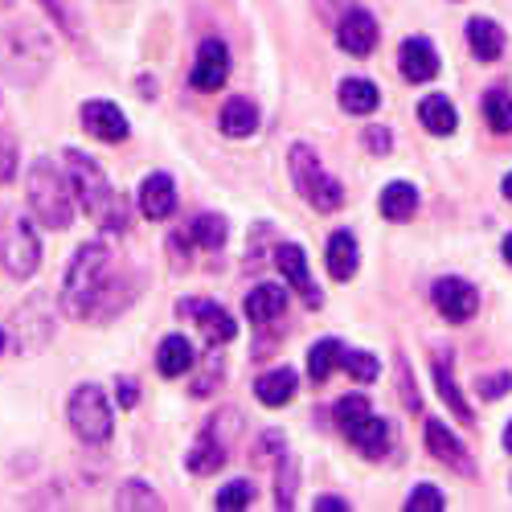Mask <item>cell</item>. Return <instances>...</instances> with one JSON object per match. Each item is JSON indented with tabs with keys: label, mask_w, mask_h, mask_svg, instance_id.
Here are the masks:
<instances>
[{
	"label": "cell",
	"mask_w": 512,
	"mask_h": 512,
	"mask_svg": "<svg viewBox=\"0 0 512 512\" xmlns=\"http://www.w3.org/2000/svg\"><path fill=\"white\" fill-rule=\"evenodd\" d=\"M426 447H431V455H435L439 463H447L451 472H459V476H476V459H472V451L459 443L455 431H447V422H439V418L426 422Z\"/></svg>",
	"instance_id": "obj_11"
},
{
	"label": "cell",
	"mask_w": 512,
	"mask_h": 512,
	"mask_svg": "<svg viewBox=\"0 0 512 512\" xmlns=\"http://www.w3.org/2000/svg\"><path fill=\"white\" fill-rule=\"evenodd\" d=\"M66 418L74 426V435L87 443V447H103L115 431V414H111V402L99 386H78L70 394V406H66Z\"/></svg>",
	"instance_id": "obj_7"
},
{
	"label": "cell",
	"mask_w": 512,
	"mask_h": 512,
	"mask_svg": "<svg viewBox=\"0 0 512 512\" xmlns=\"http://www.w3.org/2000/svg\"><path fill=\"white\" fill-rule=\"evenodd\" d=\"M316 508H328V512H349V500H340V496H316Z\"/></svg>",
	"instance_id": "obj_46"
},
{
	"label": "cell",
	"mask_w": 512,
	"mask_h": 512,
	"mask_svg": "<svg viewBox=\"0 0 512 512\" xmlns=\"http://www.w3.org/2000/svg\"><path fill=\"white\" fill-rule=\"evenodd\" d=\"M295 390H300V373H295L291 365H279V369H271V373H263L259 377V386H254V394H259V402L263 406H287L291 398H295Z\"/></svg>",
	"instance_id": "obj_20"
},
{
	"label": "cell",
	"mask_w": 512,
	"mask_h": 512,
	"mask_svg": "<svg viewBox=\"0 0 512 512\" xmlns=\"http://www.w3.org/2000/svg\"><path fill=\"white\" fill-rule=\"evenodd\" d=\"M213 504L218 508H250L254 504V484L250 480H230L218 496H213Z\"/></svg>",
	"instance_id": "obj_37"
},
{
	"label": "cell",
	"mask_w": 512,
	"mask_h": 512,
	"mask_svg": "<svg viewBox=\"0 0 512 512\" xmlns=\"http://www.w3.org/2000/svg\"><path fill=\"white\" fill-rule=\"evenodd\" d=\"M414 209H418V189L410 181H390L381 189V218L386 222H406L414 218Z\"/></svg>",
	"instance_id": "obj_25"
},
{
	"label": "cell",
	"mask_w": 512,
	"mask_h": 512,
	"mask_svg": "<svg viewBox=\"0 0 512 512\" xmlns=\"http://www.w3.org/2000/svg\"><path fill=\"white\" fill-rule=\"evenodd\" d=\"M480 398H488V402H496V398H504L508 390H512V373H492V377H480Z\"/></svg>",
	"instance_id": "obj_40"
},
{
	"label": "cell",
	"mask_w": 512,
	"mask_h": 512,
	"mask_svg": "<svg viewBox=\"0 0 512 512\" xmlns=\"http://www.w3.org/2000/svg\"><path fill=\"white\" fill-rule=\"evenodd\" d=\"M222 463H226V439L213 431V426H205V431L197 435V443L189 447V455H185V467L193 476H213Z\"/></svg>",
	"instance_id": "obj_18"
},
{
	"label": "cell",
	"mask_w": 512,
	"mask_h": 512,
	"mask_svg": "<svg viewBox=\"0 0 512 512\" xmlns=\"http://www.w3.org/2000/svg\"><path fill=\"white\" fill-rule=\"evenodd\" d=\"M222 132L230 136V140H246V136H254V127H259V107H254L250 99H230L226 107H222Z\"/></svg>",
	"instance_id": "obj_27"
},
{
	"label": "cell",
	"mask_w": 512,
	"mask_h": 512,
	"mask_svg": "<svg viewBox=\"0 0 512 512\" xmlns=\"http://www.w3.org/2000/svg\"><path fill=\"white\" fill-rule=\"evenodd\" d=\"M111 250L107 242H82L66 267L62 283V312L70 320H107L115 316L111 304Z\"/></svg>",
	"instance_id": "obj_1"
},
{
	"label": "cell",
	"mask_w": 512,
	"mask_h": 512,
	"mask_svg": "<svg viewBox=\"0 0 512 512\" xmlns=\"http://www.w3.org/2000/svg\"><path fill=\"white\" fill-rule=\"evenodd\" d=\"M398 381H402V402H406V410H422V398H418L414 381H410V365H406V357H398Z\"/></svg>",
	"instance_id": "obj_43"
},
{
	"label": "cell",
	"mask_w": 512,
	"mask_h": 512,
	"mask_svg": "<svg viewBox=\"0 0 512 512\" xmlns=\"http://www.w3.org/2000/svg\"><path fill=\"white\" fill-rule=\"evenodd\" d=\"M226 78H230V50H226V41L205 37L197 46V62L189 70V87L193 91H222Z\"/></svg>",
	"instance_id": "obj_8"
},
{
	"label": "cell",
	"mask_w": 512,
	"mask_h": 512,
	"mask_svg": "<svg viewBox=\"0 0 512 512\" xmlns=\"http://www.w3.org/2000/svg\"><path fill=\"white\" fill-rule=\"evenodd\" d=\"M177 312H181V316H197V324H201V332H205V340H209V349H213V345H230V340L238 336V324L230 320V312L218 308L213 300H181Z\"/></svg>",
	"instance_id": "obj_13"
},
{
	"label": "cell",
	"mask_w": 512,
	"mask_h": 512,
	"mask_svg": "<svg viewBox=\"0 0 512 512\" xmlns=\"http://www.w3.org/2000/svg\"><path fill=\"white\" fill-rule=\"evenodd\" d=\"M418 119H422V127L431 136H451L455 127H459V115H455V107L447 103V95H426L422 103H418Z\"/></svg>",
	"instance_id": "obj_26"
},
{
	"label": "cell",
	"mask_w": 512,
	"mask_h": 512,
	"mask_svg": "<svg viewBox=\"0 0 512 512\" xmlns=\"http://www.w3.org/2000/svg\"><path fill=\"white\" fill-rule=\"evenodd\" d=\"M283 308H287V291H283L279 283H259V287L246 295V316H250L254 324H271V320H279Z\"/></svg>",
	"instance_id": "obj_22"
},
{
	"label": "cell",
	"mask_w": 512,
	"mask_h": 512,
	"mask_svg": "<svg viewBox=\"0 0 512 512\" xmlns=\"http://www.w3.org/2000/svg\"><path fill=\"white\" fill-rule=\"evenodd\" d=\"M295 484H300V459L291 451L279 455V484H275V504L279 508H295Z\"/></svg>",
	"instance_id": "obj_32"
},
{
	"label": "cell",
	"mask_w": 512,
	"mask_h": 512,
	"mask_svg": "<svg viewBox=\"0 0 512 512\" xmlns=\"http://www.w3.org/2000/svg\"><path fill=\"white\" fill-rule=\"evenodd\" d=\"M406 508L410 512H443L447 508V496L435 484H414V492L406 496Z\"/></svg>",
	"instance_id": "obj_36"
},
{
	"label": "cell",
	"mask_w": 512,
	"mask_h": 512,
	"mask_svg": "<svg viewBox=\"0 0 512 512\" xmlns=\"http://www.w3.org/2000/svg\"><path fill=\"white\" fill-rule=\"evenodd\" d=\"M17 173V144L9 136H0V185H9Z\"/></svg>",
	"instance_id": "obj_42"
},
{
	"label": "cell",
	"mask_w": 512,
	"mask_h": 512,
	"mask_svg": "<svg viewBox=\"0 0 512 512\" xmlns=\"http://www.w3.org/2000/svg\"><path fill=\"white\" fill-rule=\"evenodd\" d=\"M467 46L480 62H496L504 54V29L492 17H472L467 21Z\"/></svg>",
	"instance_id": "obj_21"
},
{
	"label": "cell",
	"mask_w": 512,
	"mask_h": 512,
	"mask_svg": "<svg viewBox=\"0 0 512 512\" xmlns=\"http://www.w3.org/2000/svg\"><path fill=\"white\" fill-rule=\"evenodd\" d=\"M340 349H345V345H340L336 336L316 340V345L308 349V377L316 381V386H320V381H328V377H332V369L340 365Z\"/></svg>",
	"instance_id": "obj_30"
},
{
	"label": "cell",
	"mask_w": 512,
	"mask_h": 512,
	"mask_svg": "<svg viewBox=\"0 0 512 512\" xmlns=\"http://www.w3.org/2000/svg\"><path fill=\"white\" fill-rule=\"evenodd\" d=\"M369 410H373V406H369V398H365V394H349V398H340V402H336V410H332V414H336V426L345 431V426H353V422H357V418H365Z\"/></svg>",
	"instance_id": "obj_38"
},
{
	"label": "cell",
	"mask_w": 512,
	"mask_h": 512,
	"mask_svg": "<svg viewBox=\"0 0 512 512\" xmlns=\"http://www.w3.org/2000/svg\"><path fill=\"white\" fill-rule=\"evenodd\" d=\"M365 144H369V152H377V156H386V152L394 148V136L386 132V127H369V132H365Z\"/></svg>",
	"instance_id": "obj_44"
},
{
	"label": "cell",
	"mask_w": 512,
	"mask_h": 512,
	"mask_svg": "<svg viewBox=\"0 0 512 512\" xmlns=\"http://www.w3.org/2000/svg\"><path fill=\"white\" fill-rule=\"evenodd\" d=\"M9 5H13V0H0V9H9Z\"/></svg>",
	"instance_id": "obj_51"
},
{
	"label": "cell",
	"mask_w": 512,
	"mask_h": 512,
	"mask_svg": "<svg viewBox=\"0 0 512 512\" xmlns=\"http://www.w3.org/2000/svg\"><path fill=\"white\" fill-rule=\"evenodd\" d=\"M275 263H279L283 279H287L295 291H300V300H304L308 308H320V304H324V295H320V287H316V279H312V271H308V254H304L300 242H279V246H275Z\"/></svg>",
	"instance_id": "obj_10"
},
{
	"label": "cell",
	"mask_w": 512,
	"mask_h": 512,
	"mask_svg": "<svg viewBox=\"0 0 512 512\" xmlns=\"http://www.w3.org/2000/svg\"><path fill=\"white\" fill-rule=\"evenodd\" d=\"M25 197H29V209L41 226L50 230H66L74 222V189L70 181L58 173V164L37 156L25 173Z\"/></svg>",
	"instance_id": "obj_4"
},
{
	"label": "cell",
	"mask_w": 512,
	"mask_h": 512,
	"mask_svg": "<svg viewBox=\"0 0 512 512\" xmlns=\"http://www.w3.org/2000/svg\"><path fill=\"white\" fill-rule=\"evenodd\" d=\"M226 234H230V226H226L222 213H197V218L189 222V242H197L205 250H222Z\"/></svg>",
	"instance_id": "obj_29"
},
{
	"label": "cell",
	"mask_w": 512,
	"mask_h": 512,
	"mask_svg": "<svg viewBox=\"0 0 512 512\" xmlns=\"http://www.w3.org/2000/svg\"><path fill=\"white\" fill-rule=\"evenodd\" d=\"M33 316H37V300H33V304H25V308L17 312V332H25V328H33V324H37ZM50 332H54V328H50V320H41V328H37V336H21V340H17V345H21L25 353H33V349H41V345H46V340H50Z\"/></svg>",
	"instance_id": "obj_35"
},
{
	"label": "cell",
	"mask_w": 512,
	"mask_h": 512,
	"mask_svg": "<svg viewBox=\"0 0 512 512\" xmlns=\"http://www.w3.org/2000/svg\"><path fill=\"white\" fill-rule=\"evenodd\" d=\"M82 127L103 144H119V140H127V132H132V127H127V115L107 99L82 103Z\"/></svg>",
	"instance_id": "obj_14"
},
{
	"label": "cell",
	"mask_w": 512,
	"mask_h": 512,
	"mask_svg": "<svg viewBox=\"0 0 512 512\" xmlns=\"http://www.w3.org/2000/svg\"><path fill=\"white\" fill-rule=\"evenodd\" d=\"M398 70L406 82H431L439 74V54L426 37H406L398 50Z\"/></svg>",
	"instance_id": "obj_16"
},
{
	"label": "cell",
	"mask_w": 512,
	"mask_h": 512,
	"mask_svg": "<svg viewBox=\"0 0 512 512\" xmlns=\"http://www.w3.org/2000/svg\"><path fill=\"white\" fill-rule=\"evenodd\" d=\"M345 435H349V443H353L361 455H369V459H381V455L390 451V439H394L390 422L381 418L377 410H369L365 418H357L353 426H345Z\"/></svg>",
	"instance_id": "obj_15"
},
{
	"label": "cell",
	"mask_w": 512,
	"mask_h": 512,
	"mask_svg": "<svg viewBox=\"0 0 512 512\" xmlns=\"http://www.w3.org/2000/svg\"><path fill=\"white\" fill-rule=\"evenodd\" d=\"M156 369L164 377H185L193 369V345H189V336H181V332L164 336L160 349H156Z\"/></svg>",
	"instance_id": "obj_23"
},
{
	"label": "cell",
	"mask_w": 512,
	"mask_h": 512,
	"mask_svg": "<svg viewBox=\"0 0 512 512\" xmlns=\"http://www.w3.org/2000/svg\"><path fill=\"white\" fill-rule=\"evenodd\" d=\"M0 267L13 279H29L41 267V238L21 209L0 205Z\"/></svg>",
	"instance_id": "obj_5"
},
{
	"label": "cell",
	"mask_w": 512,
	"mask_h": 512,
	"mask_svg": "<svg viewBox=\"0 0 512 512\" xmlns=\"http://www.w3.org/2000/svg\"><path fill=\"white\" fill-rule=\"evenodd\" d=\"M54 66V41L41 25H9L0 33V70L9 74L17 87H37Z\"/></svg>",
	"instance_id": "obj_3"
},
{
	"label": "cell",
	"mask_w": 512,
	"mask_h": 512,
	"mask_svg": "<svg viewBox=\"0 0 512 512\" xmlns=\"http://www.w3.org/2000/svg\"><path fill=\"white\" fill-rule=\"evenodd\" d=\"M500 189H504V197H508V201H512V173H508V177H504V181H500Z\"/></svg>",
	"instance_id": "obj_48"
},
{
	"label": "cell",
	"mask_w": 512,
	"mask_h": 512,
	"mask_svg": "<svg viewBox=\"0 0 512 512\" xmlns=\"http://www.w3.org/2000/svg\"><path fill=\"white\" fill-rule=\"evenodd\" d=\"M435 386H439L443 402L451 406V414H455L459 422H476V418H472V406L463 402V394H459V386H455V357H451V353H439V357H435Z\"/></svg>",
	"instance_id": "obj_24"
},
{
	"label": "cell",
	"mask_w": 512,
	"mask_h": 512,
	"mask_svg": "<svg viewBox=\"0 0 512 512\" xmlns=\"http://www.w3.org/2000/svg\"><path fill=\"white\" fill-rule=\"evenodd\" d=\"M431 300H435V308L451 324H467V320L476 316V308H480V291L467 283V279H459V275H447V279H439L431 287Z\"/></svg>",
	"instance_id": "obj_9"
},
{
	"label": "cell",
	"mask_w": 512,
	"mask_h": 512,
	"mask_svg": "<svg viewBox=\"0 0 512 512\" xmlns=\"http://www.w3.org/2000/svg\"><path fill=\"white\" fill-rule=\"evenodd\" d=\"M504 447H508V451H512V422H508V426H504Z\"/></svg>",
	"instance_id": "obj_49"
},
{
	"label": "cell",
	"mask_w": 512,
	"mask_h": 512,
	"mask_svg": "<svg viewBox=\"0 0 512 512\" xmlns=\"http://www.w3.org/2000/svg\"><path fill=\"white\" fill-rule=\"evenodd\" d=\"M46 5V13L54 17V25L66 33V37H78V13L66 5V0H41Z\"/></svg>",
	"instance_id": "obj_39"
},
{
	"label": "cell",
	"mask_w": 512,
	"mask_h": 512,
	"mask_svg": "<svg viewBox=\"0 0 512 512\" xmlns=\"http://www.w3.org/2000/svg\"><path fill=\"white\" fill-rule=\"evenodd\" d=\"M287 164H291V181H295V189H300V197H304L312 209L332 213V209L345 205V189H340V181L320 164L316 148H308V144H291Z\"/></svg>",
	"instance_id": "obj_6"
},
{
	"label": "cell",
	"mask_w": 512,
	"mask_h": 512,
	"mask_svg": "<svg viewBox=\"0 0 512 512\" xmlns=\"http://www.w3.org/2000/svg\"><path fill=\"white\" fill-rule=\"evenodd\" d=\"M66 181L74 189V201L91 213V218L103 226V230H123L127 226V205L123 197L111 189L107 173L87 156V152H78V148H66Z\"/></svg>",
	"instance_id": "obj_2"
},
{
	"label": "cell",
	"mask_w": 512,
	"mask_h": 512,
	"mask_svg": "<svg viewBox=\"0 0 512 512\" xmlns=\"http://www.w3.org/2000/svg\"><path fill=\"white\" fill-rule=\"evenodd\" d=\"M173 209H177L173 177H168V173L144 177V185H140V213H144V218L148 222H164V218H173Z\"/></svg>",
	"instance_id": "obj_17"
},
{
	"label": "cell",
	"mask_w": 512,
	"mask_h": 512,
	"mask_svg": "<svg viewBox=\"0 0 512 512\" xmlns=\"http://www.w3.org/2000/svg\"><path fill=\"white\" fill-rule=\"evenodd\" d=\"M115 508H160V496L144 484V480H127V484H119V492H115Z\"/></svg>",
	"instance_id": "obj_34"
},
{
	"label": "cell",
	"mask_w": 512,
	"mask_h": 512,
	"mask_svg": "<svg viewBox=\"0 0 512 512\" xmlns=\"http://www.w3.org/2000/svg\"><path fill=\"white\" fill-rule=\"evenodd\" d=\"M377 103H381L377 82H369V78H345L340 82V107H345L349 115H369V111H377Z\"/></svg>",
	"instance_id": "obj_28"
},
{
	"label": "cell",
	"mask_w": 512,
	"mask_h": 512,
	"mask_svg": "<svg viewBox=\"0 0 512 512\" xmlns=\"http://www.w3.org/2000/svg\"><path fill=\"white\" fill-rule=\"evenodd\" d=\"M357 267H361V246H357V238H353L349 230H336V234L328 238V275H332L336 283H349V279L357 275Z\"/></svg>",
	"instance_id": "obj_19"
},
{
	"label": "cell",
	"mask_w": 512,
	"mask_h": 512,
	"mask_svg": "<svg viewBox=\"0 0 512 512\" xmlns=\"http://www.w3.org/2000/svg\"><path fill=\"white\" fill-rule=\"evenodd\" d=\"M484 119L492 123V132L508 136V132H512V95L500 91V87H492V91L484 95Z\"/></svg>",
	"instance_id": "obj_31"
},
{
	"label": "cell",
	"mask_w": 512,
	"mask_h": 512,
	"mask_svg": "<svg viewBox=\"0 0 512 512\" xmlns=\"http://www.w3.org/2000/svg\"><path fill=\"white\" fill-rule=\"evenodd\" d=\"M340 369H349L361 386H369V381H377V373H381V365H377V357L373 353H365V349H340Z\"/></svg>",
	"instance_id": "obj_33"
},
{
	"label": "cell",
	"mask_w": 512,
	"mask_h": 512,
	"mask_svg": "<svg viewBox=\"0 0 512 512\" xmlns=\"http://www.w3.org/2000/svg\"><path fill=\"white\" fill-rule=\"evenodd\" d=\"M115 398H119V406H123V410H132V406L140 402L136 381H132V377H119V381H115Z\"/></svg>",
	"instance_id": "obj_45"
},
{
	"label": "cell",
	"mask_w": 512,
	"mask_h": 512,
	"mask_svg": "<svg viewBox=\"0 0 512 512\" xmlns=\"http://www.w3.org/2000/svg\"><path fill=\"white\" fill-rule=\"evenodd\" d=\"M336 46L353 54V58H369L377 46V21L369 9H349L336 25Z\"/></svg>",
	"instance_id": "obj_12"
},
{
	"label": "cell",
	"mask_w": 512,
	"mask_h": 512,
	"mask_svg": "<svg viewBox=\"0 0 512 512\" xmlns=\"http://www.w3.org/2000/svg\"><path fill=\"white\" fill-rule=\"evenodd\" d=\"M500 250H504V263H508V267H512V234H508V238H504V246H500Z\"/></svg>",
	"instance_id": "obj_47"
},
{
	"label": "cell",
	"mask_w": 512,
	"mask_h": 512,
	"mask_svg": "<svg viewBox=\"0 0 512 512\" xmlns=\"http://www.w3.org/2000/svg\"><path fill=\"white\" fill-rule=\"evenodd\" d=\"M287 451V439L279 435V431H267L259 443H254V459H259V463H267V459H279Z\"/></svg>",
	"instance_id": "obj_41"
},
{
	"label": "cell",
	"mask_w": 512,
	"mask_h": 512,
	"mask_svg": "<svg viewBox=\"0 0 512 512\" xmlns=\"http://www.w3.org/2000/svg\"><path fill=\"white\" fill-rule=\"evenodd\" d=\"M5 345H9V336H5V328H0V353H5Z\"/></svg>",
	"instance_id": "obj_50"
}]
</instances>
